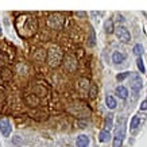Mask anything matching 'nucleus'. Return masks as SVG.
<instances>
[{
    "label": "nucleus",
    "instance_id": "1",
    "mask_svg": "<svg viewBox=\"0 0 147 147\" xmlns=\"http://www.w3.org/2000/svg\"><path fill=\"white\" fill-rule=\"evenodd\" d=\"M36 19L31 13H20L15 20V28L20 38H31L36 32Z\"/></svg>",
    "mask_w": 147,
    "mask_h": 147
},
{
    "label": "nucleus",
    "instance_id": "2",
    "mask_svg": "<svg viewBox=\"0 0 147 147\" xmlns=\"http://www.w3.org/2000/svg\"><path fill=\"white\" fill-rule=\"evenodd\" d=\"M61 58H62V53L58 49H50L47 53V62L51 66H57L58 63L61 62Z\"/></svg>",
    "mask_w": 147,
    "mask_h": 147
},
{
    "label": "nucleus",
    "instance_id": "3",
    "mask_svg": "<svg viewBox=\"0 0 147 147\" xmlns=\"http://www.w3.org/2000/svg\"><path fill=\"white\" fill-rule=\"evenodd\" d=\"M115 32H116V36H117L121 42H124V43L129 42V39H131V34H129V31L123 26L117 27V28L115 30Z\"/></svg>",
    "mask_w": 147,
    "mask_h": 147
},
{
    "label": "nucleus",
    "instance_id": "4",
    "mask_svg": "<svg viewBox=\"0 0 147 147\" xmlns=\"http://www.w3.org/2000/svg\"><path fill=\"white\" fill-rule=\"evenodd\" d=\"M0 132L4 136H9V134H11V124H9V121L7 119L0 120Z\"/></svg>",
    "mask_w": 147,
    "mask_h": 147
},
{
    "label": "nucleus",
    "instance_id": "5",
    "mask_svg": "<svg viewBox=\"0 0 147 147\" xmlns=\"http://www.w3.org/2000/svg\"><path fill=\"white\" fill-rule=\"evenodd\" d=\"M131 88L135 92H139V90L142 89V78L138 74H134V76L131 77Z\"/></svg>",
    "mask_w": 147,
    "mask_h": 147
},
{
    "label": "nucleus",
    "instance_id": "6",
    "mask_svg": "<svg viewBox=\"0 0 147 147\" xmlns=\"http://www.w3.org/2000/svg\"><path fill=\"white\" fill-rule=\"evenodd\" d=\"M76 144H77V147H88V144H89V138H88L86 135H80L76 140Z\"/></svg>",
    "mask_w": 147,
    "mask_h": 147
},
{
    "label": "nucleus",
    "instance_id": "7",
    "mask_svg": "<svg viewBox=\"0 0 147 147\" xmlns=\"http://www.w3.org/2000/svg\"><path fill=\"white\" fill-rule=\"evenodd\" d=\"M112 125H113V115H109L105 117V121H104V128H105V131H111V128H112Z\"/></svg>",
    "mask_w": 147,
    "mask_h": 147
},
{
    "label": "nucleus",
    "instance_id": "8",
    "mask_svg": "<svg viewBox=\"0 0 147 147\" xmlns=\"http://www.w3.org/2000/svg\"><path fill=\"white\" fill-rule=\"evenodd\" d=\"M116 94H117L120 98H127V96H128V90L125 89L124 86H117V88H116Z\"/></svg>",
    "mask_w": 147,
    "mask_h": 147
},
{
    "label": "nucleus",
    "instance_id": "9",
    "mask_svg": "<svg viewBox=\"0 0 147 147\" xmlns=\"http://www.w3.org/2000/svg\"><path fill=\"white\" fill-rule=\"evenodd\" d=\"M112 61H113L115 63L123 62V61H124V54L119 53V51H115V53H113V55H112Z\"/></svg>",
    "mask_w": 147,
    "mask_h": 147
},
{
    "label": "nucleus",
    "instance_id": "10",
    "mask_svg": "<svg viewBox=\"0 0 147 147\" xmlns=\"http://www.w3.org/2000/svg\"><path fill=\"white\" fill-rule=\"evenodd\" d=\"M109 138H111V134H109L108 131H105V129H104V131H101V132L98 134V140H100V142H102V143L108 142V140H109Z\"/></svg>",
    "mask_w": 147,
    "mask_h": 147
},
{
    "label": "nucleus",
    "instance_id": "11",
    "mask_svg": "<svg viewBox=\"0 0 147 147\" xmlns=\"http://www.w3.org/2000/svg\"><path fill=\"white\" fill-rule=\"evenodd\" d=\"M104 28H105V32H107V34H112V32L115 31V28H113V22H112V20H107L105 24H104Z\"/></svg>",
    "mask_w": 147,
    "mask_h": 147
},
{
    "label": "nucleus",
    "instance_id": "12",
    "mask_svg": "<svg viewBox=\"0 0 147 147\" xmlns=\"http://www.w3.org/2000/svg\"><path fill=\"white\" fill-rule=\"evenodd\" d=\"M105 101H107V107L108 108H111V109L116 108V100L112 97V96H109V94H108L107 98H105Z\"/></svg>",
    "mask_w": 147,
    "mask_h": 147
},
{
    "label": "nucleus",
    "instance_id": "13",
    "mask_svg": "<svg viewBox=\"0 0 147 147\" xmlns=\"http://www.w3.org/2000/svg\"><path fill=\"white\" fill-rule=\"evenodd\" d=\"M115 138H120V139L124 138V127H120V125H119V127L116 128Z\"/></svg>",
    "mask_w": 147,
    "mask_h": 147
},
{
    "label": "nucleus",
    "instance_id": "14",
    "mask_svg": "<svg viewBox=\"0 0 147 147\" xmlns=\"http://www.w3.org/2000/svg\"><path fill=\"white\" fill-rule=\"evenodd\" d=\"M89 34H90V36H89V43H88V45L94 46V43H96V36H94V30L92 27H90V30H89Z\"/></svg>",
    "mask_w": 147,
    "mask_h": 147
},
{
    "label": "nucleus",
    "instance_id": "15",
    "mask_svg": "<svg viewBox=\"0 0 147 147\" xmlns=\"http://www.w3.org/2000/svg\"><path fill=\"white\" fill-rule=\"evenodd\" d=\"M132 51H134L135 55L140 57V55H142V53H143V46H142V45H135V46H134V50H132Z\"/></svg>",
    "mask_w": 147,
    "mask_h": 147
},
{
    "label": "nucleus",
    "instance_id": "16",
    "mask_svg": "<svg viewBox=\"0 0 147 147\" xmlns=\"http://www.w3.org/2000/svg\"><path fill=\"white\" fill-rule=\"evenodd\" d=\"M139 123H140V119H139L138 116H134L132 117V120H131V128L134 129V128H136L139 125Z\"/></svg>",
    "mask_w": 147,
    "mask_h": 147
},
{
    "label": "nucleus",
    "instance_id": "17",
    "mask_svg": "<svg viewBox=\"0 0 147 147\" xmlns=\"http://www.w3.org/2000/svg\"><path fill=\"white\" fill-rule=\"evenodd\" d=\"M128 76H129V71H124V73L117 74V76H116V80H117V81H123L124 78H127Z\"/></svg>",
    "mask_w": 147,
    "mask_h": 147
},
{
    "label": "nucleus",
    "instance_id": "18",
    "mask_svg": "<svg viewBox=\"0 0 147 147\" xmlns=\"http://www.w3.org/2000/svg\"><path fill=\"white\" fill-rule=\"evenodd\" d=\"M136 63H138V67H139V70L142 71V73H144L146 71V69H144V65H143V59L140 57L138 58V61H136Z\"/></svg>",
    "mask_w": 147,
    "mask_h": 147
},
{
    "label": "nucleus",
    "instance_id": "19",
    "mask_svg": "<svg viewBox=\"0 0 147 147\" xmlns=\"http://www.w3.org/2000/svg\"><path fill=\"white\" fill-rule=\"evenodd\" d=\"M89 96H90V97H92V98H94V97H96V96H97V86H96V85H93V86L90 88Z\"/></svg>",
    "mask_w": 147,
    "mask_h": 147
},
{
    "label": "nucleus",
    "instance_id": "20",
    "mask_svg": "<svg viewBox=\"0 0 147 147\" xmlns=\"http://www.w3.org/2000/svg\"><path fill=\"white\" fill-rule=\"evenodd\" d=\"M140 109H143V111H146V109H147V98L142 102V105H140Z\"/></svg>",
    "mask_w": 147,
    "mask_h": 147
},
{
    "label": "nucleus",
    "instance_id": "21",
    "mask_svg": "<svg viewBox=\"0 0 147 147\" xmlns=\"http://www.w3.org/2000/svg\"><path fill=\"white\" fill-rule=\"evenodd\" d=\"M4 100H5L4 92H1V90H0V104H1V102H4Z\"/></svg>",
    "mask_w": 147,
    "mask_h": 147
},
{
    "label": "nucleus",
    "instance_id": "22",
    "mask_svg": "<svg viewBox=\"0 0 147 147\" xmlns=\"http://www.w3.org/2000/svg\"><path fill=\"white\" fill-rule=\"evenodd\" d=\"M76 15H77V16H82V18H85V16H86V13H85V12H76Z\"/></svg>",
    "mask_w": 147,
    "mask_h": 147
},
{
    "label": "nucleus",
    "instance_id": "23",
    "mask_svg": "<svg viewBox=\"0 0 147 147\" xmlns=\"http://www.w3.org/2000/svg\"><path fill=\"white\" fill-rule=\"evenodd\" d=\"M13 140H15V143H19V142H20V139H19V136H15V139H13Z\"/></svg>",
    "mask_w": 147,
    "mask_h": 147
}]
</instances>
